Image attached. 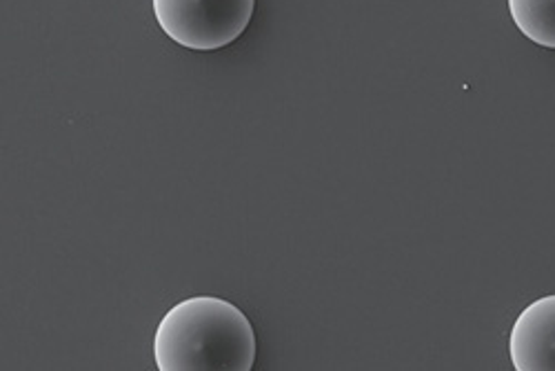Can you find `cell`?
<instances>
[{
	"label": "cell",
	"mask_w": 555,
	"mask_h": 371,
	"mask_svg": "<svg viewBox=\"0 0 555 371\" xmlns=\"http://www.w3.org/2000/svg\"><path fill=\"white\" fill-rule=\"evenodd\" d=\"M154 358L160 371H249L256 362L254 324L224 298H188L160 320Z\"/></svg>",
	"instance_id": "obj_1"
},
{
	"label": "cell",
	"mask_w": 555,
	"mask_h": 371,
	"mask_svg": "<svg viewBox=\"0 0 555 371\" xmlns=\"http://www.w3.org/2000/svg\"><path fill=\"white\" fill-rule=\"evenodd\" d=\"M160 29L178 44L214 52L243 36L256 0H152Z\"/></svg>",
	"instance_id": "obj_2"
},
{
	"label": "cell",
	"mask_w": 555,
	"mask_h": 371,
	"mask_svg": "<svg viewBox=\"0 0 555 371\" xmlns=\"http://www.w3.org/2000/svg\"><path fill=\"white\" fill-rule=\"evenodd\" d=\"M518 371H555V294L531 303L508 338Z\"/></svg>",
	"instance_id": "obj_3"
},
{
	"label": "cell",
	"mask_w": 555,
	"mask_h": 371,
	"mask_svg": "<svg viewBox=\"0 0 555 371\" xmlns=\"http://www.w3.org/2000/svg\"><path fill=\"white\" fill-rule=\"evenodd\" d=\"M508 12L531 42L555 50V0H508Z\"/></svg>",
	"instance_id": "obj_4"
}]
</instances>
